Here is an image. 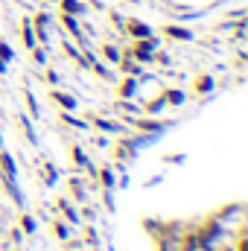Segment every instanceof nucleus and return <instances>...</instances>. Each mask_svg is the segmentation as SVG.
Returning a JSON list of instances; mask_svg holds the SVG:
<instances>
[{"label":"nucleus","mask_w":248,"mask_h":251,"mask_svg":"<svg viewBox=\"0 0 248 251\" xmlns=\"http://www.w3.org/2000/svg\"><path fill=\"white\" fill-rule=\"evenodd\" d=\"M131 32H134V35H143V38L149 35V29H146L143 24H131Z\"/></svg>","instance_id":"2"},{"label":"nucleus","mask_w":248,"mask_h":251,"mask_svg":"<svg viewBox=\"0 0 248 251\" xmlns=\"http://www.w3.org/2000/svg\"><path fill=\"white\" fill-rule=\"evenodd\" d=\"M167 32H170V35H175V38H181V41H187V38H190V32H187V29H175V26H170Z\"/></svg>","instance_id":"1"},{"label":"nucleus","mask_w":248,"mask_h":251,"mask_svg":"<svg viewBox=\"0 0 248 251\" xmlns=\"http://www.w3.org/2000/svg\"><path fill=\"white\" fill-rule=\"evenodd\" d=\"M64 9H70V12H79V3H73V0H64Z\"/></svg>","instance_id":"3"}]
</instances>
